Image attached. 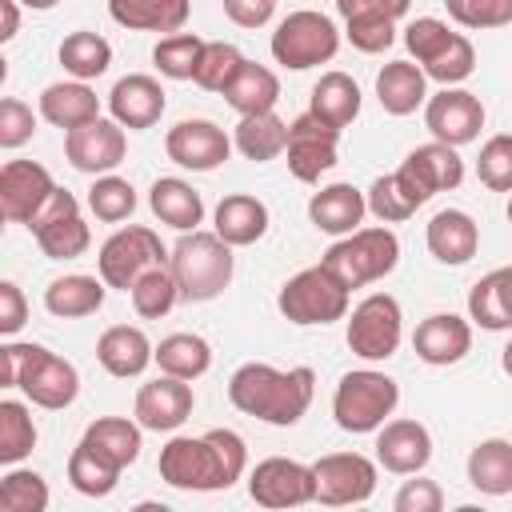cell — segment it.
<instances>
[{"instance_id": "6da1fadb", "label": "cell", "mask_w": 512, "mask_h": 512, "mask_svg": "<svg viewBox=\"0 0 512 512\" xmlns=\"http://www.w3.org/2000/svg\"><path fill=\"white\" fill-rule=\"evenodd\" d=\"M248 468V444L232 428H208L204 436H172L160 448V480L180 492L232 488Z\"/></svg>"}, {"instance_id": "7a4b0ae2", "label": "cell", "mask_w": 512, "mask_h": 512, "mask_svg": "<svg viewBox=\"0 0 512 512\" xmlns=\"http://www.w3.org/2000/svg\"><path fill=\"white\" fill-rule=\"evenodd\" d=\"M312 392H316V372L304 368V364L280 372L264 360H252V364H240L228 380L232 408H240L244 416L264 420V424H276V428L296 424L308 412Z\"/></svg>"}, {"instance_id": "3957f363", "label": "cell", "mask_w": 512, "mask_h": 512, "mask_svg": "<svg viewBox=\"0 0 512 512\" xmlns=\"http://www.w3.org/2000/svg\"><path fill=\"white\" fill-rule=\"evenodd\" d=\"M0 360H4V372H0L4 388H20L36 408L60 412L80 392L76 368L64 356L48 352L44 344H4Z\"/></svg>"}, {"instance_id": "277c9868", "label": "cell", "mask_w": 512, "mask_h": 512, "mask_svg": "<svg viewBox=\"0 0 512 512\" xmlns=\"http://www.w3.org/2000/svg\"><path fill=\"white\" fill-rule=\"evenodd\" d=\"M168 268H172V276L180 284V296L200 304V300H216L232 284L236 260H232V244L228 240H220L216 232L192 228V232H184L176 240V248L168 256Z\"/></svg>"}, {"instance_id": "5b68a950", "label": "cell", "mask_w": 512, "mask_h": 512, "mask_svg": "<svg viewBox=\"0 0 512 512\" xmlns=\"http://www.w3.org/2000/svg\"><path fill=\"white\" fill-rule=\"evenodd\" d=\"M396 400H400V388L392 376H384L376 368H356V372L340 376L336 396H332V416L344 432L364 436V432H376L392 416Z\"/></svg>"}, {"instance_id": "8992f818", "label": "cell", "mask_w": 512, "mask_h": 512, "mask_svg": "<svg viewBox=\"0 0 512 512\" xmlns=\"http://www.w3.org/2000/svg\"><path fill=\"white\" fill-rule=\"evenodd\" d=\"M400 260V240L392 228H356L344 240H336L324 252V268L336 272L348 288H364L380 276H388Z\"/></svg>"}, {"instance_id": "52a82bcc", "label": "cell", "mask_w": 512, "mask_h": 512, "mask_svg": "<svg viewBox=\"0 0 512 512\" xmlns=\"http://www.w3.org/2000/svg\"><path fill=\"white\" fill-rule=\"evenodd\" d=\"M348 284L336 276V272H328L324 264H312V268H304V272H296L284 288H280V296H276V308L284 312V320H292V324H332V320H344V312H348Z\"/></svg>"}, {"instance_id": "ba28073f", "label": "cell", "mask_w": 512, "mask_h": 512, "mask_svg": "<svg viewBox=\"0 0 512 512\" xmlns=\"http://www.w3.org/2000/svg\"><path fill=\"white\" fill-rule=\"evenodd\" d=\"M340 48V32L336 24L324 16V12H312V8H300V12H288L276 32H272V56L276 64L284 68H316V64H328Z\"/></svg>"}, {"instance_id": "9c48e42d", "label": "cell", "mask_w": 512, "mask_h": 512, "mask_svg": "<svg viewBox=\"0 0 512 512\" xmlns=\"http://www.w3.org/2000/svg\"><path fill=\"white\" fill-rule=\"evenodd\" d=\"M168 252L160 244V236L144 224H128L120 232H112L104 244H100V256H96V268H100V280L108 288H132L148 268L164 264Z\"/></svg>"}, {"instance_id": "30bf717a", "label": "cell", "mask_w": 512, "mask_h": 512, "mask_svg": "<svg viewBox=\"0 0 512 512\" xmlns=\"http://www.w3.org/2000/svg\"><path fill=\"white\" fill-rule=\"evenodd\" d=\"M28 228H32V236H36V244H40V252L48 260L84 256V248L92 244V232H88V224L80 216V200L68 188H56L40 204V212L28 220Z\"/></svg>"}, {"instance_id": "8fae6325", "label": "cell", "mask_w": 512, "mask_h": 512, "mask_svg": "<svg viewBox=\"0 0 512 512\" xmlns=\"http://www.w3.org/2000/svg\"><path fill=\"white\" fill-rule=\"evenodd\" d=\"M400 320L404 316H400L396 296H388V292L364 296L352 308V320H348V348L360 360H388L400 348V336H404Z\"/></svg>"}, {"instance_id": "7c38bea8", "label": "cell", "mask_w": 512, "mask_h": 512, "mask_svg": "<svg viewBox=\"0 0 512 512\" xmlns=\"http://www.w3.org/2000/svg\"><path fill=\"white\" fill-rule=\"evenodd\" d=\"M316 476V500L328 508L364 504L376 492V464L360 452H328L312 464Z\"/></svg>"}, {"instance_id": "4fadbf2b", "label": "cell", "mask_w": 512, "mask_h": 512, "mask_svg": "<svg viewBox=\"0 0 512 512\" xmlns=\"http://www.w3.org/2000/svg\"><path fill=\"white\" fill-rule=\"evenodd\" d=\"M248 496L260 508H296L316 500V476L312 464L288 460V456H268L248 472Z\"/></svg>"}, {"instance_id": "5bb4252c", "label": "cell", "mask_w": 512, "mask_h": 512, "mask_svg": "<svg viewBox=\"0 0 512 512\" xmlns=\"http://www.w3.org/2000/svg\"><path fill=\"white\" fill-rule=\"evenodd\" d=\"M396 176H400V184L412 192V200L424 204V200H432L436 192L460 188V180H464V160L456 156L452 144L432 140V144L412 148V152L404 156V164L396 168Z\"/></svg>"}, {"instance_id": "9a60e30c", "label": "cell", "mask_w": 512, "mask_h": 512, "mask_svg": "<svg viewBox=\"0 0 512 512\" xmlns=\"http://www.w3.org/2000/svg\"><path fill=\"white\" fill-rule=\"evenodd\" d=\"M336 144H340V128L324 124L312 112H300L288 124V148H284L288 152V172L304 184L320 180L336 164Z\"/></svg>"}, {"instance_id": "2e32d148", "label": "cell", "mask_w": 512, "mask_h": 512, "mask_svg": "<svg viewBox=\"0 0 512 512\" xmlns=\"http://www.w3.org/2000/svg\"><path fill=\"white\" fill-rule=\"evenodd\" d=\"M128 152V140H124V124L120 120H88L72 132H64V156L76 172H88V176H100V172H112Z\"/></svg>"}, {"instance_id": "e0dca14e", "label": "cell", "mask_w": 512, "mask_h": 512, "mask_svg": "<svg viewBox=\"0 0 512 512\" xmlns=\"http://www.w3.org/2000/svg\"><path fill=\"white\" fill-rule=\"evenodd\" d=\"M424 124H428V132L440 144L460 148V144H472L480 136V128H484V104L472 92H464V88H444V92L428 96Z\"/></svg>"}, {"instance_id": "ac0fdd59", "label": "cell", "mask_w": 512, "mask_h": 512, "mask_svg": "<svg viewBox=\"0 0 512 512\" xmlns=\"http://www.w3.org/2000/svg\"><path fill=\"white\" fill-rule=\"evenodd\" d=\"M52 192H56L52 172L36 160H8L0 168V212L12 224H28Z\"/></svg>"}, {"instance_id": "d6986e66", "label": "cell", "mask_w": 512, "mask_h": 512, "mask_svg": "<svg viewBox=\"0 0 512 512\" xmlns=\"http://www.w3.org/2000/svg\"><path fill=\"white\" fill-rule=\"evenodd\" d=\"M164 152H168V160H176L180 168L212 172V168H220V164L228 160L232 140H228L224 128H216L212 120H180L176 128H168Z\"/></svg>"}, {"instance_id": "ffe728a7", "label": "cell", "mask_w": 512, "mask_h": 512, "mask_svg": "<svg viewBox=\"0 0 512 512\" xmlns=\"http://www.w3.org/2000/svg\"><path fill=\"white\" fill-rule=\"evenodd\" d=\"M192 404H196L192 384L164 372L160 380H152V384H144L136 392V408L132 412H136V424L148 428V432H176L192 416Z\"/></svg>"}, {"instance_id": "44dd1931", "label": "cell", "mask_w": 512, "mask_h": 512, "mask_svg": "<svg viewBox=\"0 0 512 512\" xmlns=\"http://www.w3.org/2000/svg\"><path fill=\"white\" fill-rule=\"evenodd\" d=\"M376 460L396 476H416L432 460V436L420 420H384L376 436Z\"/></svg>"}, {"instance_id": "7402d4cb", "label": "cell", "mask_w": 512, "mask_h": 512, "mask_svg": "<svg viewBox=\"0 0 512 512\" xmlns=\"http://www.w3.org/2000/svg\"><path fill=\"white\" fill-rule=\"evenodd\" d=\"M108 112L124 128H152L164 116V88H160V80L144 76V72L120 76L112 84V92H108Z\"/></svg>"}, {"instance_id": "603a6c76", "label": "cell", "mask_w": 512, "mask_h": 512, "mask_svg": "<svg viewBox=\"0 0 512 512\" xmlns=\"http://www.w3.org/2000/svg\"><path fill=\"white\" fill-rule=\"evenodd\" d=\"M412 348H416V356L424 364H436V368L456 364L472 348V324L460 320V316H452V312H436V316H428V320L416 324Z\"/></svg>"}, {"instance_id": "cb8c5ba5", "label": "cell", "mask_w": 512, "mask_h": 512, "mask_svg": "<svg viewBox=\"0 0 512 512\" xmlns=\"http://www.w3.org/2000/svg\"><path fill=\"white\" fill-rule=\"evenodd\" d=\"M424 240H428V252H432L440 264H464V260H472L476 248H480V228H476V220H472L468 212L444 208V212H436V216L428 220Z\"/></svg>"}, {"instance_id": "d4e9b609", "label": "cell", "mask_w": 512, "mask_h": 512, "mask_svg": "<svg viewBox=\"0 0 512 512\" xmlns=\"http://www.w3.org/2000/svg\"><path fill=\"white\" fill-rule=\"evenodd\" d=\"M96 360H100V368H104L108 376L128 380V376H140V372L156 360V348L148 344V336H144L140 328L116 324V328H108V332L96 340Z\"/></svg>"}, {"instance_id": "484cf974", "label": "cell", "mask_w": 512, "mask_h": 512, "mask_svg": "<svg viewBox=\"0 0 512 512\" xmlns=\"http://www.w3.org/2000/svg\"><path fill=\"white\" fill-rule=\"evenodd\" d=\"M368 212V200L360 188L352 184H328L320 188L312 200H308V220L320 228V232H332V236H348L356 232V224L364 220Z\"/></svg>"}, {"instance_id": "4316f807", "label": "cell", "mask_w": 512, "mask_h": 512, "mask_svg": "<svg viewBox=\"0 0 512 512\" xmlns=\"http://www.w3.org/2000/svg\"><path fill=\"white\" fill-rule=\"evenodd\" d=\"M468 320L488 328V332H504L512 328V264L492 268L488 276H480L468 292Z\"/></svg>"}, {"instance_id": "83f0119b", "label": "cell", "mask_w": 512, "mask_h": 512, "mask_svg": "<svg viewBox=\"0 0 512 512\" xmlns=\"http://www.w3.org/2000/svg\"><path fill=\"white\" fill-rule=\"evenodd\" d=\"M424 68L412 64V60H392L380 68L376 76V100L388 116H408L416 112L424 100H428V88H424Z\"/></svg>"}, {"instance_id": "f1b7e54d", "label": "cell", "mask_w": 512, "mask_h": 512, "mask_svg": "<svg viewBox=\"0 0 512 512\" xmlns=\"http://www.w3.org/2000/svg\"><path fill=\"white\" fill-rule=\"evenodd\" d=\"M40 116H44L48 124L72 132V128H80V124H88V120L100 116V100H96V92H92L84 80L48 84V88L40 92Z\"/></svg>"}, {"instance_id": "f546056e", "label": "cell", "mask_w": 512, "mask_h": 512, "mask_svg": "<svg viewBox=\"0 0 512 512\" xmlns=\"http://www.w3.org/2000/svg\"><path fill=\"white\" fill-rule=\"evenodd\" d=\"M268 232V208L264 200L248 196V192H232L216 204V236L228 240L232 248L256 244Z\"/></svg>"}, {"instance_id": "4dcf8cb0", "label": "cell", "mask_w": 512, "mask_h": 512, "mask_svg": "<svg viewBox=\"0 0 512 512\" xmlns=\"http://www.w3.org/2000/svg\"><path fill=\"white\" fill-rule=\"evenodd\" d=\"M108 16L132 32H180L188 0H108Z\"/></svg>"}, {"instance_id": "1f68e13d", "label": "cell", "mask_w": 512, "mask_h": 512, "mask_svg": "<svg viewBox=\"0 0 512 512\" xmlns=\"http://www.w3.org/2000/svg\"><path fill=\"white\" fill-rule=\"evenodd\" d=\"M148 204H152L156 220L168 224V228H176V232H192V228L204 220V200H200V192H196L192 184L176 180V176H160V180L152 184V192H148Z\"/></svg>"}, {"instance_id": "d6a6232c", "label": "cell", "mask_w": 512, "mask_h": 512, "mask_svg": "<svg viewBox=\"0 0 512 512\" xmlns=\"http://www.w3.org/2000/svg\"><path fill=\"white\" fill-rule=\"evenodd\" d=\"M308 112L320 116L332 128H348L360 116V84L348 72H324L316 80V88H312Z\"/></svg>"}, {"instance_id": "836d02e7", "label": "cell", "mask_w": 512, "mask_h": 512, "mask_svg": "<svg viewBox=\"0 0 512 512\" xmlns=\"http://www.w3.org/2000/svg\"><path fill=\"white\" fill-rule=\"evenodd\" d=\"M104 304V280L96 276H84V272H72V276H60L44 288V308L60 320H80V316H92L100 312Z\"/></svg>"}, {"instance_id": "e575fe53", "label": "cell", "mask_w": 512, "mask_h": 512, "mask_svg": "<svg viewBox=\"0 0 512 512\" xmlns=\"http://www.w3.org/2000/svg\"><path fill=\"white\" fill-rule=\"evenodd\" d=\"M224 100L240 112V116H256V112H272L280 100V80L272 68L244 60L240 72L232 76V84L224 88Z\"/></svg>"}, {"instance_id": "d590c367", "label": "cell", "mask_w": 512, "mask_h": 512, "mask_svg": "<svg viewBox=\"0 0 512 512\" xmlns=\"http://www.w3.org/2000/svg\"><path fill=\"white\" fill-rule=\"evenodd\" d=\"M468 484L484 496H508L512 492V444L500 436L480 440L468 456Z\"/></svg>"}, {"instance_id": "8d00e7d4", "label": "cell", "mask_w": 512, "mask_h": 512, "mask_svg": "<svg viewBox=\"0 0 512 512\" xmlns=\"http://www.w3.org/2000/svg\"><path fill=\"white\" fill-rule=\"evenodd\" d=\"M156 364H160V372H168V376L196 380V376H204V372L212 368V348H208V340L196 336V332H172V336H164V340L156 344Z\"/></svg>"}, {"instance_id": "74e56055", "label": "cell", "mask_w": 512, "mask_h": 512, "mask_svg": "<svg viewBox=\"0 0 512 512\" xmlns=\"http://www.w3.org/2000/svg\"><path fill=\"white\" fill-rule=\"evenodd\" d=\"M80 440H88L116 468H128L140 456V424H132L124 416H100V420H92Z\"/></svg>"}, {"instance_id": "f35d334b", "label": "cell", "mask_w": 512, "mask_h": 512, "mask_svg": "<svg viewBox=\"0 0 512 512\" xmlns=\"http://www.w3.org/2000/svg\"><path fill=\"white\" fill-rule=\"evenodd\" d=\"M236 148H240L248 160L264 164V160H272V156H280V152L288 148V124H284L276 112L240 116V124H236Z\"/></svg>"}, {"instance_id": "ab89813d", "label": "cell", "mask_w": 512, "mask_h": 512, "mask_svg": "<svg viewBox=\"0 0 512 512\" xmlns=\"http://www.w3.org/2000/svg\"><path fill=\"white\" fill-rule=\"evenodd\" d=\"M120 472L124 468H116L112 460H104L88 440H80L72 448V456H68V480H72V488L80 496H108L120 484Z\"/></svg>"}, {"instance_id": "60d3db41", "label": "cell", "mask_w": 512, "mask_h": 512, "mask_svg": "<svg viewBox=\"0 0 512 512\" xmlns=\"http://www.w3.org/2000/svg\"><path fill=\"white\" fill-rule=\"evenodd\" d=\"M60 64H64V72L76 76V80H96V76H104L108 64H112V44H108L100 32H72V36H64V44H60Z\"/></svg>"}, {"instance_id": "b9f144b4", "label": "cell", "mask_w": 512, "mask_h": 512, "mask_svg": "<svg viewBox=\"0 0 512 512\" xmlns=\"http://www.w3.org/2000/svg\"><path fill=\"white\" fill-rule=\"evenodd\" d=\"M128 292H132V308H136L144 320H160V316L172 312V304L180 300V284H176V276H172L168 264L148 268Z\"/></svg>"}, {"instance_id": "7bdbcfd3", "label": "cell", "mask_w": 512, "mask_h": 512, "mask_svg": "<svg viewBox=\"0 0 512 512\" xmlns=\"http://www.w3.org/2000/svg\"><path fill=\"white\" fill-rule=\"evenodd\" d=\"M424 76H432V80H440L444 88H452V84H460V80H468L472 76V68H476V52H472V40L468 36H460V32H452L424 64Z\"/></svg>"}, {"instance_id": "ee69618b", "label": "cell", "mask_w": 512, "mask_h": 512, "mask_svg": "<svg viewBox=\"0 0 512 512\" xmlns=\"http://www.w3.org/2000/svg\"><path fill=\"white\" fill-rule=\"evenodd\" d=\"M204 56V40L192 32H172L152 48V64L168 76V80H192L196 64Z\"/></svg>"}, {"instance_id": "f6af8a7d", "label": "cell", "mask_w": 512, "mask_h": 512, "mask_svg": "<svg viewBox=\"0 0 512 512\" xmlns=\"http://www.w3.org/2000/svg\"><path fill=\"white\" fill-rule=\"evenodd\" d=\"M36 448V424L20 400H0V460L16 464Z\"/></svg>"}, {"instance_id": "bcb514c9", "label": "cell", "mask_w": 512, "mask_h": 512, "mask_svg": "<svg viewBox=\"0 0 512 512\" xmlns=\"http://www.w3.org/2000/svg\"><path fill=\"white\" fill-rule=\"evenodd\" d=\"M364 200H368V212H372L376 220H384V224H400V220H408V216L420 208V204L412 200V192L400 184L396 172L376 176L372 188L364 192Z\"/></svg>"}, {"instance_id": "7dc6e473", "label": "cell", "mask_w": 512, "mask_h": 512, "mask_svg": "<svg viewBox=\"0 0 512 512\" xmlns=\"http://www.w3.org/2000/svg\"><path fill=\"white\" fill-rule=\"evenodd\" d=\"M88 208H92V216L96 220H104V224H116V220H128L132 212H136V188L128 184V180H120V176H100L92 188H88Z\"/></svg>"}, {"instance_id": "c3c4849f", "label": "cell", "mask_w": 512, "mask_h": 512, "mask_svg": "<svg viewBox=\"0 0 512 512\" xmlns=\"http://www.w3.org/2000/svg\"><path fill=\"white\" fill-rule=\"evenodd\" d=\"M0 508L8 512H44L48 508V484L32 468H12L0 480Z\"/></svg>"}, {"instance_id": "681fc988", "label": "cell", "mask_w": 512, "mask_h": 512, "mask_svg": "<svg viewBox=\"0 0 512 512\" xmlns=\"http://www.w3.org/2000/svg\"><path fill=\"white\" fill-rule=\"evenodd\" d=\"M240 64H244V56H240V48L236 44H224V40H212V44H204V56H200V64H196V84L204 88V92H224L228 84H232V76L240 72Z\"/></svg>"}, {"instance_id": "f907efd6", "label": "cell", "mask_w": 512, "mask_h": 512, "mask_svg": "<svg viewBox=\"0 0 512 512\" xmlns=\"http://www.w3.org/2000/svg\"><path fill=\"white\" fill-rule=\"evenodd\" d=\"M476 176H480V184L492 188V192H512V136H508V132L492 136V140L480 148Z\"/></svg>"}, {"instance_id": "816d5d0a", "label": "cell", "mask_w": 512, "mask_h": 512, "mask_svg": "<svg viewBox=\"0 0 512 512\" xmlns=\"http://www.w3.org/2000/svg\"><path fill=\"white\" fill-rule=\"evenodd\" d=\"M460 28H504L512 24V0H444Z\"/></svg>"}, {"instance_id": "f5cc1de1", "label": "cell", "mask_w": 512, "mask_h": 512, "mask_svg": "<svg viewBox=\"0 0 512 512\" xmlns=\"http://www.w3.org/2000/svg\"><path fill=\"white\" fill-rule=\"evenodd\" d=\"M348 40L360 52H384L396 40V20L388 16H348Z\"/></svg>"}, {"instance_id": "db71d44e", "label": "cell", "mask_w": 512, "mask_h": 512, "mask_svg": "<svg viewBox=\"0 0 512 512\" xmlns=\"http://www.w3.org/2000/svg\"><path fill=\"white\" fill-rule=\"evenodd\" d=\"M36 132V116L24 100L4 96L0 100V148H20L24 140H32Z\"/></svg>"}, {"instance_id": "11a10c76", "label": "cell", "mask_w": 512, "mask_h": 512, "mask_svg": "<svg viewBox=\"0 0 512 512\" xmlns=\"http://www.w3.org/2000/svg\"><path fill=\"white\" fill-rule=\"evenodd\" d=\"M448 36H452V28H448L444 20H436V16H420V20H412V24L404 28V44H408V52L416 56V64H424Z\"/></svg>"}, {"instance_id": "9f6ffc18", "label": "cell", "mask_w": 512, "mask_h": 512, "mask_svg": "<svg viewBox=\"0 0 512 512\" xmlns=\"http://www.w3.org/2000/svg\"><path fill=\"white\" fill-rule=\"evenodd\" d=\"M396 512H440L444 508V492L436 480H408L396 500H392Z\"/></svg>"}, {"instance_id": "6f0895ef", "label": "cell", "mask_w": 512, "mask_h": 512, "mask_svg": "<svg viewBox=\"0 0 512 512\" xmlns=\"http://www.w3.org/2000/svg\"><path fill=\"white\" fill-rule=\"evenodd\" d=\"M24 320H28L24 292H20L12 280H4V284H0V332H4V336H16V332L24 328Z\"/></svg>"}, {"instance_id": "680465c9", "label": "cell", "mask_w": 512, "mask_h": 512, "mask_svg": "<svg viewBox=\"0 0 512 512\" xmlns=\"http://www.w3.org/2000/svg\"><path fill=\"white\" fill-rule=\"evenodd\" d=\"M224 12H228V20L240 24V28H260V24L272 20L276 0H224Z\"/></svg>"}, {"instance_id": "91938a15", "label": "cell", "mask_w": 512, "mask_h": 512, "mask_svg": "<svg viewBox=\"0 0 512 512\" xmlns=\"http://www.w3.org/2000/svg\"><path fill=\"white\" fill-rule=\"evenodd\" d=\"M412 0H336V12L348 20V16H388V20H400L408 12Z\"/></svg>"}, {"instance_id": "94428289", "label": "cell", "mask_w": 512, "mask_h": 512, "mask_svg": "<svg viewBox=\"0 0 512 512\" xmlns=\"http://www.w3.org/2000/svg\"><path fill=\"white\" fill-rule=\"evenodd\" d=\"M20 28V8L16 0H0V40H12Z\"/></svg>"}, {"instance_id": "6125c7cd", "label": "cell", "mask_w": 512, "mask_h": 512, "mask_svg": "<svg viewBox=\"0 0 512 512\" xmlns=\"http://www.w3.org/2000/svg\"><path fill=\"white\" fill-rule=\"evenodd\" d=\"M20 4H24V8H40V12H44V8H56L60 0H20Z\"/></svg>"}, {"instance_id": "be15d7a7", "label": "cell", "mask_w": 512, "mask_h": 512, "mask_svg": "<svg viewBox=\"0 0 512 512\" xmlns=\"http://www.w3.org/2000/svg\"><path fill=\"white\" fill-rule=\"evenodd\" d=\"M500 360H504V372L512 376V340H508V348H504V356H500Z\"/></svg>"}, {"instance_id": "e7e4bbea", "label": "cell", "mask_w": 512, "mask_h": 512, "mask_svg": "<svg viewBox=\"0 0 512 512\" xmlns=\"http://www.w3.org/2000/svg\"><path fill=\"white\" fill-rule=\"evenodd\" d=\"M508 220H512V200H508Z\"/></svg>"}]
</instances>
